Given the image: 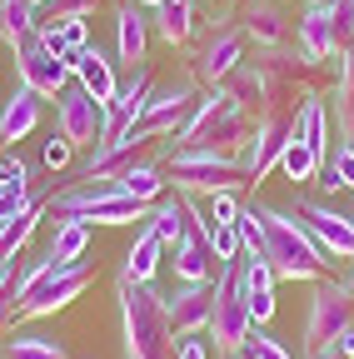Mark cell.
<instances>
[{"label": "cell", "instance_id": "obj_1", "mask_svg": "<svg viewBox=\"0 0 354 359\" xmlns=\"http://www.w3.org/2000/svg\"><path fill=\"white\" fill-rule=\"evenodd\" d=\"M254 224H259V245H264V259L280 280H294V285H320L329 280L334 259L309 240V230L290 215V210H275V205H250Z\"/></svg>", "mask_w": 354, "mask_h": 359}, {"label": "cell", "instance_id": "obj_2", "mask_svg": "<svg viewBox=\"0 0 354 359\" xmlns=\"http://www.w3.org/2000/svg\"><path fill=\"white\" fill-rule=\"evenodd\" d=\"M120 294V334H125V359H175L180 339L170 330L165 314V294H155V285H135V280H115Z\"/></svg>", "mask_w": 354, "mask_h": 359}, {"label": "cell", "instance_id": "obj_3", "mask_svg": "<svg viewBox=\"0 0 354 359\" xmlns=\"http://www.w3.org/2000/svg\"><path fill=\"white\" fill-rule=\"evenodd\" d=\"M46 219H80V224H145L150 205L125 195L115 180H75L46 195Z\"/></svg>", "mask_w": 354, "mask_h": 359}, {"label": "cell", "instance_id": "obj_4", "mask_svg": "<svg viewBox=\"0 0 354 359\" xmlns=\"http://www.w3.org/2000/svg\"><path fill=\"white\" fill-rule=\"evenodd\" d=\"M254 120L259 115H250L225 85L200 90V110L185 125V135L175 140V150H230V155H240L254 135Z\"/></svg>", "mask_w": 354, "mask_h": 359}, {"label": "cell", "instance_id": "obj_5", "mask_svg": "<svg viewBox=\"0 0 354 359\" xmlns=\"http://www.w3.org/2000/svg\"><path fill=\"white\" fill-rule=\"evenodd\" d=\"M165 180L175 195L210 200V195H240L250 185L245 160L230 150H170L165 155Z\"/></svg>", "mask_w": 354, "mask_h": 359}, {"label": "cell", "instance_id": "obj_6", "mask_svg": "<svg viewBox=\"0 0 354 359\" xmlns=\"http://www.w3.org/2000/svg\"><path fill=\"white\" fill-rule=\"evenodd\" d=\"M250 330H254V320H250V304L240 294V259H230V264H219V275H215V314H210V330H205L215 359L240 354Z\"/></svg>", "mask_w": 354, "mask_h": 359}, {"label": "cell", "instance_id": "obj_7", "mask_svg": "<svg viewBox=\"0 0 354 359\" xmlns=\"http://www.w3.org/2000/svg\"><path fill=\"white\" fill-rule=\"evenodd\" d=\"M90 285H95V264H90V259H75V264H55V259H50V269L25 290V299H20V309H15V325L50 320V314H60L65 304H75Z\"/></svg>", "mask_w": 354, "mask_h": 359}, {"label": "cell", "instance_id": "obj_8", "mask_svg": "<svg viewBox=\"0 0 354 359\" xmlns=\"http://www.w3.org/2000/svg\"><path fill=\"white\" fill-rule=\"evenodd\" d=\"M344 330H354V285L329 275L315 285L309 294V309H304V349L315 354L325 344H334Z\"/></svg>", "mask_w": 354, "mask_h": 359}, {"label": "cell", "instance_id": "obj_9", "mask_svg": "<svg viewBox=\"0 0 354 359\" xmlns=\"http://www.w3.org/2000/svg\"><path fill=\"white\" fill-rule=\"evenodd\" d=\"M195 110H200V80L190 75V80H175V85H155V95H150V105H145V115L135 120L150 140H180L185 135V125L195 120Z\"/></svg>", "mask_w": 354, "mask_h": 359}, {"label": "cell", "instance_id": "obj_10", "mask_svg": "<svg viewBox=\"0 0 354 359\" xmlns=\"http://www.w3.org/2000/svg\"><path fill=\"white\" fill-rule=\"evenodd\" d=\"M294 110H299V105H280V110H264V115L254 120L250 145L240 150L250 185H264L270 170H280V155H285V145L294 140Z\"/></svg>", "mask_w": 354, "mask_h": 359}, {"label": "cell", "instance_id": "obj_11", "mask_svg": "<svg viewBox=\"0 0 354 359\" xmlns=\"http://www.w3.org/2000/svg\"><path fill=\"white\" fill-rule=\"evenodd\" d=\"M290 215L304 224L309 240H315L329 259H354V215H339L329 200H315V195H304V190H294Z\"/></svg>", "mask_w": 354, "mask_h": 359}, {"label": "cell", "instance_id": "obj_12", "mask_svg": "<svg viewBox=\"0 0 354 359\" xmlns=\"http://www.w3.org/2000/svg\"><path fill=\"white\" fill-rule=\"evenodd\" d=\"M245 30H240V20H230V15H219L215 20V30L205 35V45L195 50V60H190V70H195V80L205 85V90H215V85H225L240 65H245Z\"/></svg>", "mask_w": 354, "mask_h": 359}, {"label": "cell", "instance_id": "obj_13", "mask_svg": "<svg viewBox=\"0 0 354 359\" xmlns=\"http://www.w3.org/2000/svg\"><path fill=\"white\" fill-rule=\"evenodd\" d=\"M70 65L65 60H55L46 45H40V30L15 50V85H25V90H35L40 100H60L65 90H70Z\"/></svg>", "mask_w": 354, "mask_h": 359}, {"label": "cell", "instance_id": "obj_14", "mask_svg": "<svg viewBox=\"0 0 354 359\" xmlns=\"http://www.w3.org/2000/svg\"><path fill=\"white\" fill-rule=\"evenodd\" d=\"M100 125H105V105L95 95H85L80 85H70L65 95L55 100V130L75 150H95L100 145Z\"/></svg>", "mask_w": 354, "mask_h": 359}, {"label": "cell", "instance_id": "obj_15", "mask_svg": "<svg viewBox=\"0 0 354 359\" xmlns=\"http://www.w3.org/2000/svg\"><path fill=\"white\" fill-rule=\"evenodd\" d=\"M240 30H245V40H254V50H280V45H294L290 0H245Z\"/></svg>", "mask_w": 354, "mask_h": 359}, {"label": "cell", "instance_id": "obj_16", "mask_svg": "<svg viewBox=\"0 0 354 359\" xmlns=\"http://www.w3.org/2000/svg\"><path fill=\"white\" fill-rule=\"evenodd\" d=\"M165 314H170L175 339L205 334L215 314V285H175V294H165Z\"/></svg>", "mask_w": 354, "mask_h": 359}, {"label": "cell", "instance_id": "obj_17", "mask_svg": "<svg viewBox=\"0 0 354 359\" xmlns=\"http://www.w3.org/2000/svg\"><path fill=\"white\" fill-rule=\"evenodd\" d=\"M65 65H70V75H75V85L85 90V95H95L100 105H110V100H115L120 75H115V60L100 50L95 40L85 45V50H70V55H65Z\"/></svg>", "mask_w": 354, "mask_h": 359}, {"label": "cell", "instance_id": "obj_18", "mask_svg": "<svg viewBox=\"0 0 354 359\" xmlns=\"http://www.w3.org/2000/svg\"><path fill=\"white\" fill-rule=\"evenodd\" d=\"M294 45H299V55L309 60H320L329 65L339 50H334V6L329 0H315V6H304L299 20H294Z\"/></svg>", "mask_w": 354, "mask_h": 359}, {"label": "cell", "instance_id": "obj_19", "mask_svg": "<svg viewBox=\"0 0 354 359\" xmlns=\"http://www.w3.org/2000/svg\"><path fill=\"white\" fill-rule=\"evenodd\" d=\"M275 285H280V275L270 269L264 255H240V294L250 304V320L254 325H270L275 320Z\"/></svg>", "mask_w": 354, "mask_h": 359}, {"label": "cell", "instance_id": "obj_20", "mask_svg": "<svg viewBox=\"0 0 354 359\" xmlns=\"http://www.w3.org/2000/svg\"><path fill=\"white\" fill-rule=\"evenodd\" d=\"M150 11H140V6H125L115 11V65H125V70H140L145 65V55H150Z\"/></svg>", "mask_w": 354, "mask_h": 359}, {"label": "cell", "instance_id": "obj_21", "mask_svg": "<svg viewBox=\"0 0 354 359\" xmlns=\"http://www.w3.org/2000/svg\"><path fill=\"white\" fill-rule=\"evenodd\" d=\"M40 105H46V100H40L35 90L15 85V90H11V100H0V145L15 150L25 135L40 125Z\"/></svg>", "mask_w": 354, "mask_h": 359}, {"label": "cell", "instance_id": "obj_22", "mask_svg": "<svg viewBox=\"0 0 354 359\" xmlns=\"http://www.w3.org/2000/svg\"><path fill=\"white\" fill-rule=\"evenodd\" d=\"M150 30H155V40L170 45V50H180V45L200 30L195 0H165V6H155V11H150Z\"/></svg>", "mask_w": 354, "mask_h": 359}, {"label": "cell", "instance_id": "obj_23", "mask_svg": "<svg viewBox=\"0 0 354 359\" xmlns=\"http://www.w3.org/2000/svg\"><path fill=\"white\" fill-rule=\"evenodd\" d=\"M294 135L315 150L320 160L329 155V140H334V120H329V100L325 95H304L299 110H294Z\"/></svg>", "mask_w": 354, "mask_h": 359}, {"label": "cell", "instance_id": "obj_24", "mask_svg": "<svg viewBox=\"0 0 354 359\" xmlns=\"http://www.w3.org/2000/svg\"><path fill=\"white\" fill-rule=\"evenodd\" d=\"M185 219H190V200H185V195H175V190H170V195H160V200L150 205V219H145V224L160 235L165 259L180 250V240H185Z\"/></svg>", "mask_w": 354, "mask_h": 359}, {"label": "cell", "instance_id": "obj_25", "mask_svg": "<svg viewBox=\"0 0 354 359\" xmlns=\"http://www.w3.org/2000/svg\"><path fill=\"white\" fill-rule=\"evenodd\" d=\"M160 264H165V245H160V235L150 230V224H140L135 245L125 250V264H120V275H125V280H135V285H155Z\"/></svg>", "mask_w": 354, "mask_h": 359}, {"label": "cell", "instance_id": "obj_26", "mask_svg": "<svg viewBox=\"0 0 354 359\" xmlns=\"http://www.w3.org/2000/svg\"><path fill=\"white\" fill-rule=\"evenodd\" d=\"M115 185H120L125 195H135L140 205H155L160 195H170V180H165V165H160V160H140V165L120 170Z\"/></svg>", "mask_w": 354, "mask_h": 359}, {"label": "cell", "instance_id": "obj_27", "mask_svg": "<svg viewBox=\"0 0 354 359\" xmlns=\"http://www.w3.org/2000/svg\"><path fill=\"white\" fill-rule=\"evenodd\" d=\"M35 30H40V11L30 6V0H0V45H6L11 55Z\"/></svg>", "mask_w": 354, "mask_h": 359}, {"label": "cell", "instance_id": "obj_28", "mask_svg": "<svg viewBox=\"0 0 354 359\" xmlns=\"http://www.w3.org/2000/svg\"><path fill=\"white\" fill-rule=\"evenodd\" d=\"M46 224V200H40L35 210H25L20 219H11V224H0V264H11L30 240H35V230Z\"/></svg>", "mask_w": 354, "mask_h": 359}, {"label": "cell", "instance_id": "obj_29", "mask_svg": "<svg viewBox=\"0 0 354 359\" xmlns=\"http://www.w3.org/2000/svg\"><path fill=\"white\" fill-rule=\"evenodd\" d=\"M85 250H90V224H80V219H60L46 245V255L55 264H75V259H85Z\"/></svg>", "mask_w": 354, "mask_h": 359}, {"label": "cell", "instance_id": "obj_30", "mask_svg": "<svg viewBox=\"0 0 354 359\" xmlns=\"http://www.w3.org/2000/svg\"><path fill=\"white\" fill-rule=\"evenodd\" d=\"M6 359H70V349H65V339H55V334L11 330V339H6Z\"/></svg>", "mask_w": 354, "mask_h": 359}, {"label": "cell", "instance_id": "obj_31", "mask_svg": "<svg viewBox=\"0 0 354 359\" xmlns=\"http://www.w3.org/2000/svg\"><path fill=\"white\" fill-rule=\"evenodd\" d=\"M320 165H325V160H320L315 150H309V145L299 140V135H294V140L285 145V155H280V175L290 180L294 190H299V185H309V180L320 175Z\"/></svg>", "mask_w": 354, "mask_h": 359}, {"label": "cell", "instance_id": "obj_32", "mask_svg": "<svg viewBox=\"0 0 354 359\" xmlns=\"http://www.w3.org/2000/svg\"><path fill=\"white\" fill-rule=\"evenodd\" d=\"M315 180H320L325 190H354V150L344 140H334V150L325 155V165H320Z\"/></svg>", "mask_w": 354, "mask_h": 359}, {"label": "cell", "instance_id": "obj_33", "mask_svg": "<svg viewBox=\"0 0 354 359\" xmlns=\"http://www.w3.org/2000/svg\"><path fill=\"white\" fill-rule=\"evenodd\" d=\"M46 195H30V185H0V224L20 219L25 210H35Z\"/></svg>", "mask_w": 354, "mask_h": 359}, {"label": "cell", "instance_id": "obj_34", "mask_svg": "<svg viewBox=\"0 0 354 359\" xmlns=\"http://www.w3.org/2000/svg\"><path fill=\"white\" fill-rule=\"evenodd\" d=\"M245 354H250V359H294V349H290L285 339H275V334L264 330V325H254V330H250V339H245Z\"/></svg>", "mask_w": 354, "mask_h": 359}, {"label": "cell", "instance_id": "obj_35", "mask_svg": "<svg viewBox=\"0 0 354 359\" xmlns=\"http://www.w3.org/2000/svg\"><path fill=\"white\" fill-rule=\"evenodd\" d=\"M100 0H50L40 11V25H60V20H90Z\"/></svg>", "mask_w": 354, "mask_h": 359}, {"label": "cell", "instance_id": "obj_36", "mask_svg": "<svg viewBox=\"0 0 354 359\" xmlns=\"http://www.w3.org/2000/svg\"><path fill=\"white\" fill-rule=\"evenodd\" d=\"M210 250L219 264L240 259V224H210Z\"/></svg>", "mask_w": 354, "mask_h": 359}, {"label": "cell", "instance_id": "obj_37", "mask_svg": "<svg viewBox=\"0 0 354 359\" xmlns=\"http://www.w3.org/2000/svg\"><path fill=\"white\" fill-rule=\"evenodd\" d=\"M334 6V50H354V0H329Z\"/></svg>", "mask_w": 354, "mask_h": 359}, {"label": "cell", "instance_id": "obj_38", "mask_svg": "<svg viewBox=\"0 0 354 359\" xmlns=\"http://www.w3.org/2000/svg\"><path fill=\"white\" fill-rule=\"evenodd\" d=\"M240 195H210L205 200V215H210V224H235L240 219Z\"/></svg>", "mask_w": 354, "mask_h": 359}, {"label": "cell", "instance_id": "obj_39", "mask_svg": "<svg viewBox=\"0 0 354 359\" xmlns=\"http://www.w3.org/2000/svg\"><path fill=\"white\" fill-rule=\"evenodd\" d=\"M70 160H75V145H70V140H65V135L55 130V135H50V140H46V170H50V175H60V170H65Z\"/></svg>", "mask_w": 354, "mask_h": 359}, {"label": "cell", "instance_id": "obj_40", "mask_svg": "<svg viewBox=\"0 0 354 359\" xmlns=\"http://www.w3.org/2000/svg\"><path fill=\"white\" fill-rule=\"evenodd\" d=\"M0 185H30V165H25L15 150L0 155Z\"/></svg>", "mask_w": 354, "mask_h": 359}, {"label": "cell", "instance_id": "obj_41", "mask_svg": "<svg viewBox=\"0 0 354 359\" xmlns=\"http://www.w3.org/2000/svg\"><path fill=\"white\" fill-rule=\"evenodd\" d=\"M60 35H65L70 50H85L90 45V20H60Z\"/></svg>", "mask_w": 354, "mask_h": 359}, {"label": "cell", "instance_id": "obj_42", "mask_svg": "<svg viewBox=\"0 0 354 359\" xmlns=\"http://www.w3.org/2000/svg\"><path fill=\"white\" fill-rule=\"evenodd\" d=\"M40 45L55 55V60H65L70 55V45H65V35H60V25H40Z\"/></svg>", "mask_w": 354, "mask_h": 359}, {"label": "cell", "instance_id": "obj_43", "mask_svg": "<svg viewBox=\"0 0 354 359\" xmlns=\"http://www.w3.org/2000/svg\"><path fill=\"white\" fill-rule=\"evenodd\" d=\"M175 359H215V349H210V339H180V349H175Z\"/></svg>", "mask_w": 354, "mask_h": 359}, {"label": "cell", "instance_id": "obj_44", "mask_svg": "<svg viewBox=\"0 0 354 359\" xmlns=\"http://www.w3.org/2000/svg\"><path fill=\"white\" fill-rule=\"evenodd\" d=\"M309 359H349L339 344H325V349H315V354H309Z\"/></svg>", "mask_w": 354, "mask_h": 359}, {"label": "cell", "instance_id": "obj_45", "mask_svg": "<svg viewBox=\"0 0 354 359\" xmlns=\"http://www.w3.org/2000/svg\"><path fill=\"white\" fill-rule=\"evenodd\" d=\"M334 344H339V349H344V354H349V359H354V330H344V334H339V339H334Z\"/></svg>", "mask_w": 354, "mask_h": 359}, {"label": "cell", "instance_id": "obj_46", "mask_svg": "<svg viewBox=\"0 0 354 359\" xmlns=\"http://www.w3.org/2000/svg\"><path fill=\"white\" fill-rule=\"evenodd\" d=\"M130 6H140V11H155V6H165V0H130Z\"/></svg>", "mask_w": 354, "mask_h": 359}, {"label": "cell", "instance_id": "obj_47", "mask_svg": "<svg viewBox=\"0 0 354 359\" xmlns=\"http://www.w3.org/2000/svg\"><path fill=\"white\" fill-rule=\"evenodd\" d=\"M30 6H35V11H46V6H50V0H30Z\"/></svg>", "mask_w": 354, "mask_h": 359}, {"label": "cell", "instance_id": "obj_48", "mask_svg": "<svg viewBox=\"0 0 354 359\" xmlns=\"http://www.w3.org/2000/svg\"><path fill=\"white\" fill-rule=\"evenodd\" d=\"M230 359H250V354H245V349H240V354H230Z\"/></svg>", "mask_w": 354, "mask_h": 359}, {"label": "cell", "instance_id": "obj_49", "mask_svg": "<svg viewBox=\"0 0 354 359\" xmlns=\"http://www.w3.org/2000/svg\"><path fill=\"white\" fill-rule=\"evenodd\" d=\"M294 6H315V0H294Z\"/></svg>", "mask_w": 354, "mask_h": 359}, {"label": "cell", "instance_id": "obj_50", "mask_svg": "<svg viewBox=\"0 0 354 359\" xmlns=\"http://www.w3.org/2000/svg\"><path fill=\"white\" fill-rule=\"evenodd\" d=\"M0 155H6V145H0Z\"/></svg>", "mask_w": 354, "mask_h": 359}, {"label": "cell", "instance_id": "obj_51", "mask_svg": "<svg viewBox=\"0 0 354 359\" xmlns=\"http://www.w3.org/2000/svg\"><path fill=\"white\" fill-rule=\"evenodd\" d=\"M349 285H354V275H349Z\"/></svg>", "mask_w": 354, "mask_h": 359}, {"label": "cell", "instance_id": "obj_52", "mask_svg": "<svg viewBox=\"0 0 354 359\" xmlns=\"http://www.w3.org/2000/svg\"><path fill=\"white\" fill-rule=\"evenodd\" d=\"M210 6H215V0H210Z\"/></svg>", "mask_w": 354, "mask_h": 359}]
</instances>
